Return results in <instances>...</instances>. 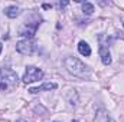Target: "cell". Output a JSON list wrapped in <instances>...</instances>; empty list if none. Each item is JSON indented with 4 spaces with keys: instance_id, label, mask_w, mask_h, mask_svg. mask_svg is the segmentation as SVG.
<instances>
[{
    "instance_id": "6da1fadb",
    "label": "cell",
    "mask_w": 124,
    "mask_h": 122,
    "mask_svg": "<svg viewBox=\"0 0 124 122\" xmlns=\"http://www.w3.org/2000/svg\"><path fill=\"white\" fill-rule=\"evenodd\" d=\"M63 66L71 75H74V76H77L79 79H90L91 78V69L84 62H81L78 58H75V56L65 58Z\"/></svg>"
},
{
    "instance_id": "7a4b0ae2",
    "label": "cell",
    "mask_w": 124,
    "mask_h": 122,
    "mask_svg": "<svg viewBox=\"0 0 124 122\" xmlns=\"http://www.w3.org/2000/svg\"><path fill=\"white\" fill-rule=\"evenodd\" d=\"M19 85L17 73L10 68H0V91L12 92Z\"/></svg>"
},
{
    "instance_id": "3957f363",
    "label": "cell",
    "mask_w": 124,
    "mask_h": 122,
    "mask_svg": "<svg viewBox=\"0 0 124 122\" xmlns=\"http://www.w3.org/2000/svg\"><path fill=\"white\" fill-rule=\"evenodd\" d=\"M43 76H45V73H43L42 69H39V68H36V66H28L26 70H25V75H23L22 81L28 85V83H33V82L42 81Z\"/></svg>"
},
{
    "instance_id": "277c9868",
    "label": "cell",
    "mask_w": 124,
    "mask_h": 122,
    "mask_svg": "<svg viewBox=\"0 0 124 122\" xmlns=\"http://www.w3.org/2000/svg\"><path fill=\"white\" fill-rule=\"evenodd\" d=\"M16 50L20 53V55H25V56H31L36 52V45L33 43L32 39H25V40H19L16 43Z\"/></svg>"
},
{
    "instance_id": "5b68a950",
    "label": "cell",
    "mask_w": 124,
    "mask_h": 122,
    "mask_svg": "<svg viewBox=\"0 0 124 122\" xmlns=\"http://www.w3.org/2000/svg\"><path fill=\"white\" fill-rule=\"evenodd\" d=\"M38 26H39V20H38V22H29V20H26L25 25L20 27L19 34L23 36V37H26V39H32V37L35 36V33H36Z\"/></svg>"
},
{
    "instance_id": "8992f818",
    "label": "cell",
    "mask_w": 124,
    "mask_h": 122,
    "mask_svg": "<svg viewBox=\"0 0 124 122\" xmlns=\"http://www.w3.org/2000/svg\"><path fill=\"white\" fill-rule=\"evenodd\" d=\"M98 53H100L101 62H102L104 65H110V63H111V53H110V50H108V47H107V46L101 45V46H100V49H98Z\"/></svg>"
},
{
    "instance_id": "52a82bcc",
    "label": "cell",
    "mask_w": 124,
    "mask_h": 122,
    "mask_svg": "<svg viewBox=\"0 0 124 122\" xmlns=\"http://www.w3.org/2000/svg\"><path fill=\"white\" fill-rule=\"evenodd\" d=\"M58 88V85L56 83H43V85H40V86H38V88H31L29 92L31 93H38V92L40 91H52V89H56Z\"/></svg>"
},
{
    "instance_id": "ba28073f",
    "label": "cell",
    "mask_w": 124,
    "mask_h": 122,
    "mask_svg": "<svg viewBox=\"0 0 124 122\" xmlns=\"http://www.w3.org/2000/svg\"><path fill=\"white\" fill-rule=\"evenodd\" d=\"M4 14L7 17H10V19H15V17H17L20 14V9L17 6H7L4 9Z\"/></svg>"
},
{
    "instance_id": "9c48e42d",
    "label": "cell",
    "mask_w": 124,
    "mask_h": 122,
    "mask_svg": "<svg viewBox=\"0 0 124 122\" xmlns=\"http://www.w3.org/2000/svg\"><path fill=\"white\" fill-rule=\"evenodd\" d=\"M78 52H79L82 56H90V55H91V46H90L87 42L81 40V42L78 43Z\"/></svg>"
},
{
    "instance_id": "30bf717a",
    "label": "cell",
    "mask_w": 124,
    "mask_h": 122,
    "mask_svg": "<svg viewBox=\"0 0 124 122\" xmlns=\"http://www.w3.org/2000/svg\"><path fill=\"white\" fill-rule=\"evenodd\" d=\"M95 122H111L108 114L104 111V109H100L97 111V115H95Z\"/></svg>"
},
{
    "instance_id": "8fae6325",
    "label": "cell",
    "mask_w": 124,
    "mask_h": 122,
    "mask_svg": "<svg viewBox=\"0 0 124 122\" xmlns=\"http://www.w3.org/2000/svg\"><path fill=\"white\" fill-rule=\"evenodd\" d=\"M82 12L85 13V14H93L94 13V4L93 3H90V1H85V3H82Z\"/></svg>"
},
{
    "instance_id": "7c38bea8",
    "label": "cell",
    "mask_w": 124,
    "mask_h": 122,
    "mask_svg": "<svg viewBox=\"0 0 124 122\" xmlns=\"http://www.w3.org/2000/svg\"><path fill=\"white\" fill-rule=\"evenodd\" d=\"M1 49H3V45L0 43V53H1Z\"/></svg>"
},
{
    "instance_id": "4fadbf2b",
    "label": "cell",
    "mask_w": 124,
    "mask_h": 122,
    "mask_svg": "<svg viewBox=\"0 0 124 122\" xmlns=\"http://www.w3.org/2000/svg\"><path fill=\"white\" fill-rule=\"evenodd\" d=\"M17 122H28V121H25V119H19Z\"/></svg>"
},
{
    "instance_id": "5bb4252c",
    "label": "cell",
    "mask_w": 124,
    "mask_h": 122,
    "mask_svg": "<svg viewBox=\"0 0 124 122\" xmlns=\"http://www.w3.org/2000/svg\"><path fill=\"white\" fill-rule=\"evenodd\" d=\"M74 122H78V121H74Z\"/></svg>"
}]
</instances>
